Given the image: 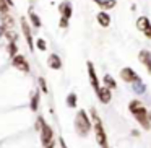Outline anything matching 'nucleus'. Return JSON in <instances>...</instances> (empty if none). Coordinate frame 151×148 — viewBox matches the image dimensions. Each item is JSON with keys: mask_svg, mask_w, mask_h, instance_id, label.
<instances>
[{"mask_svg": "<svg viewBox=\"0 0 151 148\" xmlns=\"http://www.w3.org/2000/svg\"><path fill=\"white\" fill-rule=\"evenodd\" d=\"M128 109H130V112L135 116L138 124H140L145 130H150L151 129V119H150V114H148L146 108H145L140 101H130Z\"/></svg>", "mask_w": 151, "mask_h": 148, "instance_id": "1", "label": "nucleus"}, {"mask_svg": "<svg viewBox=\"0 0 151 148\" xmlns=\"http://www.w3.org/2000/svg\"><path fill=\"white\" fill-rule=\"evenodd\" d=\"M91 117H93V122H94V135H96V140L98 143L101 145V148H109V143H107V134L104 130V125H102V121L101 117L98 116V111L94 108L91 109Z\"/></svg>", "mask_w": 151, "mask_h": 148, "instance_id": "2", "label": "nucleus"}, {"mask_svg": "<svg viewBox=\"0 0 151 148\" xmlns=\"http://www.w3.org/2000/svg\"><path fill=\"white\" fill-rule=\"evenodd\" d=\"M75 130L80 137H86L91 130V121H89L86 111H83V109L78 111V114L75 117Z\"/></svg>", "mask_w": 151, "mask_h": 148, "instance_id": "3", "label": "nucleus"}, {"mask_svg": "<svg viewBox=\"0 0 151 148\" xmlns=\"http://www.w3.org/2000/svg\"><path fill=\"white\" fill-rule=\"evenodd\" d=\"M36 130L41 132V142H42V147L47 148L49 145L54 143V130L50 129L49 124H46L42 117L37 119V124H36Z\"/></svg>", "mask_w": 151, "mask_h": 148, "instance_id": "4", "label": "nucleus"}, {"mask_svg": "<svg viewBox=\"0 0 151 148\" xmlns=\"http://www.w3.org/2000/svg\"><path fill=\"white\" fill-rule=\"evenodd\" d=\"M120 78L124 80V82H127V83H137V82H140L137 72H135L133 69H128V67H125V69L120 70Z\"/></svg>", "mask_w": 151, "mask_h": 148, "instance_id": "5", "label": "nucleus"}, {"mask_svg": "<svg viewBox=\"0 0 151 148\" xmlns=\"http://www.w3.org/2000/svg\"><path fill=\"white\" fill-rule=\"evenodd\" d=\"M86 65H88V75H89V82H91V86L94 88L96 95H98L99 90H101V86H99V78H98V75H96L94 65H93V62H88Z\"/></svg>", "mask_w": 151, "mask_h": 148, "instance_id": "6", "label": "nucleus"}, {"mask_svg": "<svg viewBox=\"0 0 151 148\" xmlns=\"http://www.w3.org/2000/svg\"><path fill=\"white\" fill-rule=\"evenodd\" d=\"M137 28L141 31V33H145L148 38H151V23L150 20H148L146 17H140L137 20Z\"/></svg>", "mask_w": 151, "mask_h": 148, "instance_id": "7", "label": "nucleus"}, {"mask_svg": "<svg viewBox=\"0 0 151 148\" xmlns=\"http://www.w3.org/2000/svg\"><path fill=\"white\" fill-rule=\"evenodd\" d=\"M13 67L21 72H29V65H28V60L23 56H17L13 57Z\"/></svg>", "mask_w": 151, "mask_h": 148, "instance_id": "8", "label": "nucleus"}, {"mask_svg": "<svg viewBox=\"0 0 151 148\" xmlns=\"http://www.w3.org/2000/svg\"><path fill=\"white\" fill-rule=\"evenodd\" d=\"M21 28H23V33H24V38H26V43L29 46V49L33 51L34 49V44H33V36H31V30H29V25L24 18H21Z\"/></svg>", "mask_w": 151, "mask_h": 148, "instance_id": "9", "label": "nucleus"}, {"mask_svg": "<svg viewBox=\"0 0 151 148\" xmlns=\"http://www.w3.org/2000/svg\"><path fill=\"white\" fill-rule=\"evenodd\" d=\"M47 64H49V67L54 70L62 69V60H60V57L57 56V54H50L49 59H47Z\"/></svg>", "mask_w": 151, "mask_h": 148, "instance_id": "10", "label": "nucleus"}, {"mask_svg": "<svg viewBox=\"0 0 151 148\" xmlns=\"http://www.w3.org/2000/svg\"><path fill=\"white\" fill-rule=\"evenodd\" d=\"M98 98L101 99V103L107 104V103L111 101V98H112V95H111V88H107V86L101 88V90H99V93H98Z\"/></svg>", "mask_w": 151, "mask_h": 148, "instance_id": "11", "label": "nucleus"}, {"mask_svg": "<svg viewBox=\"0 0 151 148\" xmlns=\"http://www.w3.org/2000/svg\"><path fill=\"white\" fill-rule=\"evenodd\" d=\"M59 10H60V13H62V18L70 20V17H72V4H70V2H63V4H60Z\"/></svg>", "mask_w": 151, "mask_h": 148, "instance_id": "12", "label": "nucleus"}, {"mask_svg": "<svg viewBox=\"0 0 151 148\" xmlns=\"http://www.w3.org/2000/svg\"><path fill=\"white\" fill-rule=\"evenodd\" d=\"M138 57H140V62L143 64V65H146L148 70L151 72V52L150 51H141Z\"/></svg>", "mask_w": 151, "mask_h": 148, "instance_id": "13", "label": "nucleus"}, {"mask_svg": "<svg viewBox=\"0 0 151 148\" xmlns=\"http://www.w3.org/2000/svg\"><path fill=\"white\" fill-rule=\"evenodd\" d=\"M96 18H98V23L101 25L102 28H107L109 25H111V17H109V13H106V12H99Z\"/></svg>", "mask_w": 151, "mask_h": 148, "instance_id": "14", "label": "nucleus"}, {"mask_svg": "<svg viewBox=\"0 0 151 148\" xmlns=\"http://www.w3.org/2000/svg\"><path fill=\"white\" fill-rule=\"evenodd\" d=\"M94 4H98L101 8H114L115 7V0H93Z\"/></svg>", "mask_w": 151, "mask_h": 148, "instance_id": "15", "label": "nucleus"}, {"mask_svg": "<svg viewBox=\"0 0 151 148\" xmlns=\"http://www.w3.org/2000/svg\"><path fill=\"white\" fill-rule=\"evenodd\" d=\"M104 83H106V86H107V88H111V90H114L115 86H117V83L114 82V78H112L109 73H106V75H104Z\"/></svg>", "mask_w": 151, "mask_h": 148, "instance_id": "16", "label": "nucleus"}, {"mask_svg": "<svg viewBox=\"0 0 151 148\" xmlns=\"http://www.w3.org/2000/svg\"><path fill=\"white\" fill-rule=\"evenodd\" d=\"M2 21H4V26L5 28H12V26H13V18L8 17V13L2 15Z\"/></svg>", "mask_w": 151, "mask_h": 148, "instance_id": "17", "label": "nucleus"}, {"mask_svg": "<svg viewBox=\"0 0 151 148\" xmlns=\"http://www.w3.org/2000/svg\"><path fill=\"white\" fill-rule=\"evenodd\" d=\"M29 18H31V23H33L36 28H39V26H41V20H39V17H37V15L34 13L33 10H29Z\"/></svg>", "mask_w": 151, "mask_h": 148, "instance_id": "18", "label": "nucleus"}, {"mask_svg": "<svg viewBox=\"0 0 151 148\" xmlns=\"http://www.w3.org/2000/svg\"><path fill=\"white\" fill-rule=\"evenodd\" d=\"M37 106H39V91H36V95L31 99V109H33V111H37Z\"/></svg>", "mask_w": 151, "mask_h": 148, "instance_id": "19", "label": "nucleus"}, {"mask_svg": "<svg viewBox=\"0 0 151 148\" xmlns=\"http://www.w3.org/2000/svg\"><path fill=\"white\" fill-rule=\"evenodd\" d=\"M67 104H68L70 108H75L76 106V95L75 93H70V95L67 96Z\"/></svg>", "mask_w": 151, "mask_h": 148, "instance_id": "20", "label": "nucleus"}, {"mask_svg": "<svg viewBox=\"0 0 151 148\" xmlns=\"http://www.w3.org/2000/svg\"><path fill=\"white\" fill-rule=\"evenodd\" d=\"M17 44H15V43H10V44H8V54H10V56L12 57H17L18 56V54H17Z\"/></svg>", "mask_w": 151, "mask_h": 148, "instance_id": "21", "label": "nucleus"}, {"mask_svg": "<svg viewBox=\"0 0 151 148\" xmlns=\"http://www.w3.org/2000/svg\"><path fill=\"white\" fill-rule=\"evenodd\" d=\"M0 12H2V15H5L8 12V2L7 0H0Z\"/></svg>", "mask_w": 151, "mask_h": 148, "instance_id": "22", "label": "nucleus"}, {"mask_svg": "<svg viewBox=\"0 0 151 148\" xmlns=\"http://www.w3.org/2000/svg\"><path fill=\"white\" fill-rule=\"evenodd\" d=\"M37 47H39L41 51H44V49H46V41H44V39H37Z\"/></svg>", "mask_w": 151, "mask_h": 148, "instance_id": "23", "label": "nucleus"}, {"mask_svg": "<svg viewBox=\"0 0 151 148\" xmlns=\"http://www.w3.org/2000/svg\"><path fill=\"white\" fill-rule=\"evenodd\" d=\"M39 85H41V88H42V91L47 93V85H46V82H44V78H39Z\"/></svg>", "mask_w": 151, "mask_h": 148, "instance_id": "24", "label": "nucleus"}, {"mask_svg": "<svg viewBox=\"0 0 151 148\" xmlns=\"http://www.w3.org/2000/svg\"><path fill=\"white\" fill-rule=\"evenodd\" d=\"M60 28H67L68 26V20H67V18H60Z\"/></svg>", "mask_w": 151, "mask_h": 148, "instance_id": "25", "label": "nucleus"}, {"mask_svg": "<svg viewBox=\"0 0 151 148\" xmlns=\"http://www.w3.org/2000/svg\"><path fill=\"white\" fill-rule=\"evenodd\" d=\"M59 143H60V147H62V148H68V147H67V143H65V140H63L62 137L59 138Z\"/></svg>", "mask_w": 151, "mask_h": 148, "instance_id": "26", "label": "nucleus"}, {"mask_svg": "<svg viewBox=\"0 0 151 148\" xmlns=\"http://www.w3.org/2000/svg\"><path fill=\"white\" fill-rule=\"evenodd\" d=\"M7 2H8V5H13V2H12V0H7Z\"/></svg>", "mask_w": 151, "mask_h": 148, "instance_id": "27", "label": "nucleus"}]
</instances>
